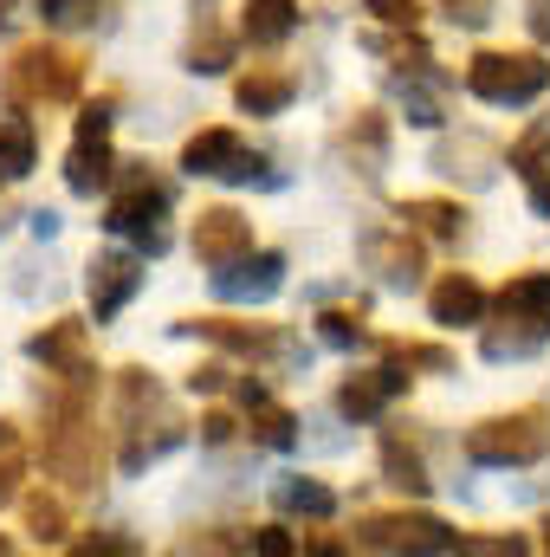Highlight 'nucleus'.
Returning <instances> with one entry per match:
<instances>
[{"label":"nucleus","instance_id":"aec40b11","mask_svg":"<svg viewBox=\"0 0 550 557\" xmlns=\"http://www.w3.org/2000/svg\"><path fill=\"white\" fill-rule=\"evenodd\" d=\"M111 169H117L111 137H78L72 143V156H65V182H72V195H98V188H111Z\"/></svg>","mask_w":550,"mask_h":557},{"label":"nucleus","instance_id":"c03bdc74","mask_svg":"<svg viewBox=\"0 0 550 557\" xmlns=\"http://www.w3.org/2000/svg\"><path fill=\"white\" fill-rule=\"evenodd\" d=\"M525 20H532V33H538V46H550V0H538V7L525 13Z\"/></svg>","mask_w":550,"mask_h":557},{"label":"nucleus","instance_id":"79ce46f5","mask_svg":"<svg viewBox=\"0 0 550 557\" xmlns=\"http://www.w3.org/2000/svg\"><path fill=\"white\" fill-rule=\"evenodd\" d=\"M188 389H195V396H214V389H227V370H221V363H201V370L188 376Z\"/></svg>","mask_w":550,"mask_h":557},{"label":"nucleus","instance_id":"393cba45","mask_svg":"<svg viewBox=\"0 0 550 557\" xmlns=\"http://www.w3.org/2000/svg\"><path fill=\"white\" fill-rule=\"evenodd\" d=\"M33 162H39V137H33V124H26L20 111H7V117H0V182L33 175Z\"/></svg>","mask_w":550,"mask_h":557},{"label":"nucleus","instance_id":"58836bf2","mask_svg":"<svg viewBox=\"0 0 550 557\" xmlns=\"http://www.w3.org/2000/svg\"><path fill=\"white\" fill-rule=\"evenodd\" d=\"M78 137H111V98L85 104V117H78Z\"/></svg>","mask_w":550,"mask_h":557},{"label":"nucleus","instance_id":"e433bc0d","mask_svg":"<svg viewBox=\"0 0 550 557\" xmlns=\"http://www.w3.org/2000/svg\"><path fill=\"white\" fill-rule=\"evenodd\" d=\"M247 545H253L260 557H291V552H298V539H291L285 525H260V532H253Z\"/></svg>","mask_w":550,"mask_h":557},{"label":"nucleus","instance_id":"b1692460","mask_svg":"<svg viewBox=\"0 0 550 557\" xmlns=\"http://www.w3.org/2000/svg\"><path fill=\"white\" fill-rule=\"evenodd\" d=\"M273 499H278V512H291V519H330V512H337V493H330L324 480H311V473L278 480Z\"/></svg>","mask_w":550,"mask_h":557},{"label":"nucleus","instance_id":"2eb2a0df","mask_svg":"<svg viewBox=\"0 0 550 557\" xmlns=\"http://www.w3.org/2000/svg\"><path fill=\"white\" fill-rule=\"evenodd\" d=\"M278 285H285V260L278 253H240V260H227V267H214V292L227 298V305H266Z\"/></svg>","mask_w":550,"mask_h":557},{"label":"nucleus","instance_id":"7ed1b4c3","mask_svg":"<svg viewBox=\"0 0 550 557\" xmlns=\"http://www.w3.org/2000/svg\"><path fill=\"white\" fill-rule=\"evenodd\" d=\"M0 91H7L13 111H26V104H72L85 91V59L65 52V46H52V39H33V46H20L7 59Z\"/></svg>","mask_w":550,"mask_h":557},{"label":"nucleus","instance_id":"5701e85b","mask_svg":"<svg viewBox=\"0 0 550 557\" xmlns=\"http://www.w3.org/2000/svg\"><path fill=\"white\" fill-rule=\"evenodd\" d=\"M240 33H247L253 46L291 39V33H298V0H247V7H240Z\"/></svg>","mask_w":550,"mask_h":557},{"label":"nucleus","instance_id":"423d86ee","mask_svg":"<svg viewBox=\"0 0 550 557\" xmlns=\"http://www.w3.org/2000/svg\"><path fill=\"white\" fill-rule=\"evenodd\" d=\"M466 91L486 104H538L550 91V59L545 52H473Z\"/></svg>","mask_w":550,"mask_h":557},{"label":"nucleus","instance_id":"f03ea898","mask_svg":"<svg viewBox=\"0 0 550 557\" xmlns=\"http://www.w3.org/2000/svg\"><path fill=\"white\" fill-rule=\"evenodd\" d=\"M111 434H117V467L124 473H142L149 460H162L168 447H182V434H188V421L175 409V396L149 376V370H117V383H111Z\"/></svg>","mask_w":550,"mask_h":557},{"label":"nucleus","instance_id":"4468645a","mask_svg":"<svg viewBox=\"0 0 550 557\" xmlns=\"http://www.w3.org/2000/svg\"><path fill=\"white\" fill-rule=\"evenodd\" d=\"M337 156L357 169V175H383V162H389V117L376 111V104H357L343 124H337Z\"/></svg>","mask_w":550,"mask_h":557},{"label":"nucleus","instance_id":"dca6fc26","mask_svg":"<svg viewBox=\"0 0 550 557\" xmlns=\"http://www.w3.org/2000/svg\"><path fill=\"white\" fill-rule=\"evenodd\" d=\"M486 285L473 273H440L434 278V292H427V318L440 324V331H460V324H479L486 318Z\"/></svg>","mask_w":550,"mask_h":557},{"label":"nucleus","instance_id":"cd10ccee","mask_svg":"<svg viewBox=\"0 0 550 557\" xmlns=\"http://www.w3.org/2000/svg\"><path fill=\"white\" fill-rule=\"evenodd\" d=\"M383 473H389V486H402V493H414V499L434 486V480H427V467H421V454H414L396 428H383Z\"/></svg>","mask_w":550,"mask_h":557},{"label":"nucleus","instance_id":"39448f33","mask_svg":"<svg viewBox=\"0 0 550 557\" xmlns=\"http://www.w3.org/2000/svg\"><path fill=\"white\" fill-rule=\"evenodd\" d=\"M111 182H117V195L104 201V227H111V234H130L142 253H162V247H168V227H162L168 188L149 182V162H117Z\"/></svg>","mask_w":550,"mask_h":557},{"label":"nucleus","instance_id":"09e8293b","mask_svg":"<svg viewBox=\"0 0 550 557\" xmlns=\"http://www.w3.org/2000/svg\"><path fill=\"white\" fill-rule=\"evenodd\" d=\"M0 227H7V221H0Z\"/></svg>","mask_w":550,"mask_h":557},{"label":"nucleus","instance_id":"f257e3e1","mask_svg":"<svg viewBox=\"0 0 550 557\" xmlns=\"http://www.w3.org/2000/svg\"><path fill=\"white\" fill-rule=\"evenodd\" d=\"M39 409H46V441H39L46 473L65 493H98V480H104V428L91 416V389L52 376L39 389Z\"/></svg>","mask_w":550,"mask_h":557},{"label":"nucleus","instance_id":"de8ad7c7","mask_svg":"<svg viewBox=\"0 0 550 557\" xmlns=\"http://www.w3.org/2000/svg\"><path fill=\"white\" fill-rule=\"evenodd\" d=\"M7 552H13V539H7V532H0V557H7Z\"/></svg>","mask_w":550,"mask_h":557},{"label":"nucleus","instance_id":"a878e982","mask_svg":"<svg viewBox=\"0 0 550 557\" xmlns=\"http://www.w3.org/2000/svg\"><path fill=\"white\" fill-rule=\"evenodd\" d=\"M317 337H324L330 350L370 344V305H363V298H357V305H324V311H317Z\"/></svg>","mask_w":550,"mask_h":557},{"label":"nucleus","instance_id":"c9c22d12","mask_svg":"<svg viewBox=\"0 0 550 557\" xmlns=\"http://www.w3.org/2000/svg\"><path fill=\"white\" fill-rule=\"evenodd\" d=\"M363 13H370L376 26H396V33L421 26V0H363Z\"/></svg>","mask_w":550,"mask_h":557},{"label":"nucleus","instance_id":"f3484780","mask_svg":"<svg viewBox=\"0 0 550 557\" xmlns=\"http://www.w3.org/2000/svg\"><path fill=\"white\" fill-rule=\"evenodd\" d=\"M357 247H363V260L389 278V285H414L421 278V240H414L409 227H370Z\"/></svg>","mask_w":550,"mask_h":557},{"label":"nucleus","instance_id":"6e6552de","mask_svg":"<svg viewBox=\"0 0 550 557\" xmlns=\"http://www.w3.org/2000/svg\"><path fill=\"white\" fill-rule=\"evenodd\" d=\"M26 357H33V363H46V376H59V383H78V389H91V383H98L85 318H52L46 331H33V337H26Z\"/></svg>","mask_w":550,"mask_h":557},{"label":"nucleus","instance_id":"20e7f679","mask_svg":"<svg viewBox=\"0 0 550 557\" xmlns=\"http://www.w3.org/2000/svg\"><path fill=\"white\" fill-rule=\"evenodd\" d=\"M550 454V409L525 403L512 416H486L466 428V460L479 467H538Z\"/></svg>","mask_w":550,"mask_h":557},{"label":"nucleus","instance_id":"a211bd4d","mask_svg":"<svg viewBox=\"0 0 550 557\" xmlns=\"http://www.w3.org/2000/svg\"><path fill=\"white\" fill-rule=\"evenodd\" d=\"M291 72H278V65H253V72H240L234 78V104L247 111V117H278L285 104H291Z\"/></svg>","mask_w":550,"mask_h":557},{"label":"nucleus","instance_id":"7c9ffc66","mask_svg":"<svg viewBox=\"0 0 550 557\" xmlns=\"http://www.w3.org/2000/svg\"><path fill=\"white\" fill-rule=\"evenodd\" d=\"M512 169H518V175H538V169H550V117H538L525 137L512 143Z\"/></svg>","mask_w":550,"mask_h":557},{"label":"nucleus","instance_id":"1a4fd4ad","mask_svg":"<svg viewBox=\"0 0 550 557\" xmlns=\"http://www.w3.org/2000/svg\"><path fill=\"white\" fill-rule=\"evenodd\" d=\"M182 169L188 175H214V182H266V162L234 131H195L182 143Z\"/></svg>","mask_w":550,"mask_h":557},{"label":"nucleus","instance_id":"6ab92c4d","mask_svg":"<svg viewBox=\"0 0 550 557\" xmlns=\"http://www.w3.org/2000/svg\"><path fill=\"white\" fill-rule=\"evenodd\" d=\"M499 318H525L550 337V273H512L499 292Z\"/></svg>","mask_w":550,"mask_h":557},{"label":"nucleus","instance_id":"9d476101","mask_svg":"<svg viewBox=\"0 0 550 557\" xmlns=\"http://www.w3.org/2000/svg\"><path fill=\"white\" fill-rule=\"evenodd\" d=\"M188 247H195V260L214 273V267H227V260H240V253H253V221L240 214V208H201V221H195V234H188Z\"/></svg>","mask_w":550,"mask_h":557},{"label":"nucleus","instance_id":"9b49d317","mask_svg":"<svg viewBox=\"0 0 550 557\" xmlns=\"http://www.w3.org/2000/svg\"><path fill=\"white\" fill-rule=\"evenodd\" d=\"M188 337L227 350V357H291V337L273 331V324H240V318H188L182 324Z\"/></svg>","mask_w":550,"mask_h":557},{"label":"nucleus","instance_id":"37998d69","mask_svg":"<svg viewBox=\"0 0 550 557\" xmlns=\"http://www.w3.org/2000/svg\"><path fill=\"white\" fill-rule=\"evenodd\" d=\"M525 182H532V208H538V214L550 221V175L538 169V175H525Z\"/></svg>","mask_w":550,"mask_h":557},{"label":"nucleus","instance_id":"f704fd0d","mask_svg":"<svg viewBox=\"0 0 550 557\" xmlns=\"http://www.w3.org/2000/svg\"><path fill=\"white\" fill-rule=\"evenodd\" d=\"M402 117H409L414 131H440V124H447V111H440V98H434L427 85H409V98H402Z\"/></svg>","mask_w":550,"mask_h":557},{"label":"nucleus","instance_id":"72a5a7b5","mask_svg":"<svg viewBox=\"0 0 550 557\" xmlns=\"http://www.w3.org/2000/svg\"><path fill=\"white\" fill-rule=\"evenodd\" d=\"M453 552H473V557H518V552H532V539H518V532H499V539L460 532V539H453Z\"/></svg>","mask_w":550,"mask_h":557},{"label":"nucleus","instance_id":"4be33fe9","mask_svg":"<svg viewBox=\"0 0 550 557\" xmlns=\"http://www.w3.org/2000/svg\"><path fill=\"white\" fill-rule=\"evenodd\" d=\"M227 65H234V39L214 26V13H208V7H195V33H188V72L214 78V72H227Z\"/></svg>","mask_w":550,"mask_h":557},{"label":"nucleus","instance_id":"ddd939ff","mask_svg":"<svg viewBox=\"0 0 550 557\" xmlns=\"http://www.w3.org/2000/svg\"><path fill=\"white\" fill-rule=\"evenodd\" d=\"M409 383L414 376L389 357L383 370H357V376H343V383H337V409H343L350 421H376L396 396H409Z\"/></svg>","mask_w":550,"mask_h":557},{"label":"nucleus","instance_id":"c85d7f7f","mask_svg":"<svg viewBox=\"0 0 550 557\" xmlns=\"http://www.w3.org/2000/svg\"><path fill=\"white\" fill-rule=\"evenodd\" d=\"M247 409H253V416H247V434H253L260 447H278V454H285V447L298 441V416H291L285 403H273V396H253Z\"/></svg>","mask_w":550,"mask_h":557},{"label":"nucleus","instance_id":"ea45409f","mask_svg":"<svg viewBox=\"0 0 550 557\" xmlns=\"http://www.w3.org/2000/svg\"><path fill=\"white\" fill-rule=\"evenodd\" d=\"M447 13H453L460 26H486V20H492V0H447Z\"/></svg>","mask_w":550,"mask_h":557},{"label":"nucleus","instance_id":"0eeeda50","mask_svg":"<svg viewBox=\"0 0 550 557\" xmlns=\"http://www.w3.org/2000/svg\"><path fill=\"white\" fill-rule=\"evenodd\" d=\"M453 525H440V519H427V512H370V519H357V532H350V545L357 552H453Z\"/></svg>","mask_w":550,"mask_h":557},{"label":"nucleus","instance_id":"473e14b6","mask_svg":"<svg viewBox=\"0 0 550 557\" xmlns=\"http://www.w3.org/2000/svg\"><path fill=\"white\" fill-rule=\"evenodd\" d=\"M98 7H104V0H33V13H39L46 26H91Z\"/></svg>","mask_w":550,"mask_h":557},{"label":"nucleus","instance_id":"2f4dec72","mask_svg":"<svg viewBox=\"0 0 550 557\" xmlns=\"http://www.w3.org/2000/svg\"><path fill=\"white\" fill-rule=\"evenodd\" d=\"M383 350L402 363V370H453V357L440 344H402V337H383Z\"/></svg>","mask_w":550,"mask_h":557},{"label":"nucleus","instance_id":"bb28decb","mask_svg":"<svg viewBox=\"0 0 550 557\" xmlns=\"http://www.w3.org/2000/svg\"><path fill=\"white\" fill-rule=\"evenodd\" d=\"M20 519H26V532H33L39 545H65V532H72L59 493H20Z\"/></svg>","mask_w":550,"mask_h":557},{"label":"nucleus","instance_id":"4c0bfd02","mask_svg":"<svg viewBox=\"0 0 550 557\" xmlns=\"http://www.w3.org/2000/svg\"><path fill=\"white\" fill-rule=\"evenodd\" d=\"M234 434H240V421L227 416V409H208V416H201V441H208V447H227Z\"/></svg>","mask_w":550,"mask_h":557},{"label":"nucleus","instance_id":"412c9836","mask_svg":"<svg viewBox=\"0 0 550 557\" xmlns=\"http://www.w3.org/2000/svg\"><path fill=\"white\" fill-rule=\"evenodd\" d=\"M396 214H402L409 227H421L427 240H460V234H466V208L447 201V195H409Z\"/></svg>","mask_w":550,"mask_h":557},{"label":"nucleus","instance_id":"a18cd8bd","mask_svg":"<svg viewBox=\"0 0 550 557\" xmlns=\"http://www.w3.org/2000/svg\"><path fill=\"white\" fill-rule=\"evenodd\" d=\"M13 20H20V0H0V33H7Z\"/></svg>","mask_w":550,"mask_h":557},{"label":"nucleus","instance_id":"a19ab883","mask_svg":"<svg viewBox=\"0 0 550 557\" xmlns=\"http://www.w3.org/2000/svg\"><path fill=\"white\" fill-rule=\"evenodd\" d=\"M78 552H85V557H98V552H111V557H130L137 545H130V539H111V532H98V539H78Z\"/></svg>","mask_w":550,"mask_h":557},{"label":"nucleus","instance_id":"f8f14e48","mask_svg":"<svg viewBox=\"0 0 550 557\" xmlns=\"http://www.w3.org/2000/svg\"><path fill=\"white\" fill-rule=\"evenodd\" d=\"M137 285H142V260H137V253H91V267H85L91 318H98V324H111V318L137 298Z\"/></svg>","mask_w":550,"mask_h":557},{"label":"nucleus","instance_id":"c756f323","mask_svg":"<svg viewBox=\"0 0 550 557\" xmlns=\"http://www.w3.org/2000/svg\"><path fill=\"white\" fill-rule=\"evenodd\" d=\"M20 480H26V441L13 421H0V506L20 499Z\"/></svg>","mask_w":550,"mask_h":557},{"label":"nucleus","instance_id":"49530a36","mask_svg":"<svg viewBox=\"0 0 550 557\" xmlns=\"http://www.w3.org/2000/svg\"><path fill=\"white\" fill-rule=\"evenodd\" d=\"M538 532H545V539H538V545H545V552H550V519H545V525H538Z\"/></svg>","mask_w":550,"mask_h":557}]
</instances>
